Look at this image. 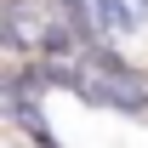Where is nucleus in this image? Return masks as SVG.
I'll return each instance as SVG.
<instances>
[{
	"label": "nucleus",
	"mask_w": 148,
	"mask_h": 148,
	"mask_svg": "<svg viewBox=\"0 0 148 148\" xmlns=\"http://www.w3.org/2000/svg\"><path fill=\"white\" fill-rule=\"evenodd\" d=\"M69 97L108 108V114H125V120H148V69H137L120 51V40H91L80 51V80Z\"/></svg>",
	"instance_id": "1"
},
{
	"label": "nucleus",
	"mask_w": 148,
	"mask_h": 148,
	"mask_svg": "<svg viewBox=\"0 0 148 148\" xmlns=\"http://www.w3.org/2000/svg\"><path fill=\"white\" fill-rule=\"evenodd\" d=\"M137 12H143V23H148V0H137Z\"/></svg>",
	"instance_id": "4"
},
{
	"label": "nucleus",
	"mask_w": 148,
	"mask_h": 148,
	"mask_svg": "<svg viewBox=\"0 0 148 148\" xmlns=\"http://www.w3.org/2000/svg\"><path fill=\"white\" fill-rule=\"evenodd\" d=\"M97 12H103V23H108L114 40H125L143 29V12H137V0H97Z\"/></svg>",
	"instance_id": "3"
},
{
	"label": "nucleus",
	"mask_w": 148,
	"mask_h": 148,
	"mask_svg": "<svg viewBox=\"0 0 148 148\" xmlns=\"http://www.w3.org/2000/svg\"><path fill=\"white\" fill-rule=\"evenodd\" d=\"M51 17H57L51 0H6L0 6V40H6V51H40V34H46Z\"/></svg>",
	"instance_id": "2"
}]
</instances>
